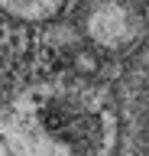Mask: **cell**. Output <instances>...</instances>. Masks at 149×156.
<instances>
[{"label":"cell","instance_id":"1","mask_svg":"<svg viewBox=\"0 0 149 156\" xmlns=\"http://www.w3.org/2000/svg\"><path fill=\"white\" fill-rule=\"evenodd\" d=\"M88 36L107 49H120L139 36V16L123 0H104L88 13Z\"/></svg>","mask_w":149,"mask_h":156},{"label":"cell","instance_id":"2","mask_svg":"<svg viewBox=\"0 0 149 156\" xmlns=\"http://www.w3.org/2000/svg\"><path fill=\"white\" fill-rule=\"evenodd\" d=\"M65 0H0V7L16 20H49L62 10Z\"/></svg>","mask_w":149,"mask_h":156},{"label":"cell","instance_id":"3","mask_svg":"<svg viewBox=\"0 0 149 156\" xmlns=\"http://www.w3.org/2000/svg\"><path fill=\"white\" fill-rule=\"evenodd\" d=\"M0 156H23V136L16 127L0 124Z\"/></svg>","mask_w":149,"mask_h":156}]
</instances>
